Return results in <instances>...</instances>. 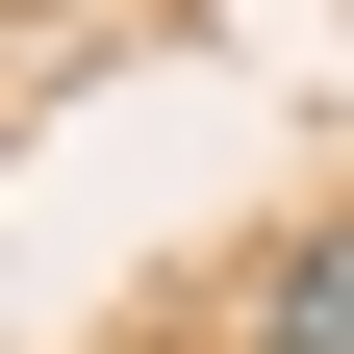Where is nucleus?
Returning a JSON list of instances; mask_svg holds the SVG:
<instances>
[{
    "label": "nucleus",
    "instance_id": "f257e3e1",
    "mask_svg": "<svg viewBox=\"0 0 354 354\" xmlns=\"http://www.w3.org/2000/svg\"><path fill=\"white\" fill-rule=\"evenodd\" d=\"M253 354H354V228H304L279 279H253Z\"/></svg>",
    "mask_w": 354,
    "mask_h": 354
}]
</instances>
